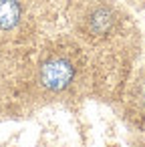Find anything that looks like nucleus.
<instances>
[{
  "label": "nucleus",
  "mask_w": 145,
  "mask_h": 147,
  "mask_svg": "<svg viewBox=\"0 0 145 147\" xmlns=\"http://www.w3.org/2000/svg\"><path fill=\"white\" fill-rule=\"evenodd\" d=\"M79 69H81L79 51L77 53L69 49L51 51L38 63L34 83L38 85L45 97H59L75 85L79 77Z\"/></svg>",
  "instance_id": "nucleus-1"
},
{
  "label": "nucleus",
  "mask_w": 145,
  "mask_h": 147,
  "mask_svg": "<svg viewBox=\"0 0 145 147\" xmlns=\"http://www.w3.org/2000/svg\"><path fill=\"white\" fill-rule=\"evenodd\" d=\"M123 117L135 131L145 135V65L135 71L123 89Z\"/></svg>",
  "instance_id": "nucleus-2"
},
{
  "label": "nucleus",
  "mask_w": 145,
  "mask_h": 147,
  "mask_svg": "<svg viewBox=\"0 0 145 147\" xmlns=\"http://www.w3.org/2000/svg\"><path fill=\"white\" fill-rule=\"evenodd\" d=\"M20 0H0V32H12L22 22Z\"/></svg>",
  "instance_id": "nucleus-3"
},
{
  "label": "nucleus",
  "mask_w": 145,
  "mask_h": 147,
  "mask_svg": "<svg viewBox=\"0 0 145 147\" xmlns=\"http://www.w3.org/2000/svg\"><path fill=\"white\" fill-rule=\"evenodd\" d=\"M135 147H145V139H139V141L135 143Z\"/></svg>",
  "instance_id": "nucleus-4"
}]
</instances>
